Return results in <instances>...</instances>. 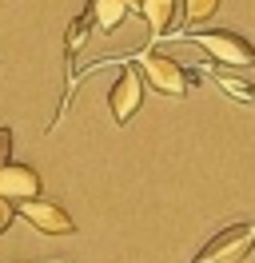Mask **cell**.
<instances>
[{"instance_id":"6da1fadb","label":"cell","mask_w":255,"mask_h":263,"mask_svg":"<svg viewBox=\"0 0 255 263\" xmlns=\"http://www.w3.org/2000/svg\"><path fill=\"white\" fill-rule=\"evenodd\" d=\"M184 40L199 48L223 68H255V44L231 28H207V32H184Z\"/></svg>"},{"instance_id":"7a4b0ae2","label":"cell","mask_w":255,"mask_h":263,"mask_svg":"<svg viewBox=\"0 0 255 263\" xmlns=\"http://www.w3.org/2000/svg\"><path fill=\"white\" fill-rule=\"evenodd\" d=\"M140 68H143V80L152 84L159 96L184 100L199 84V72H191L188 64H175L172 56H159V52H140Z\"/></svg>"},{"instance_id":"3957f363","label":"cell","mask_w":255,"mask_h":263,"mask_svg":"<svg viewBox=\"0 0 255 263\" xmlns=\"http://www.w3.org/2000/svg\"><path fill=\"white\" fill-rule=\"evenodd\" d=\"M255 247V223H227L223 231H215L191 263H243Z\"/></svg>"},{"instance_id":"277c9868","label":"cell","mask_w":255,"mask_h":263,"mask_svg":"<svg viewBox=\"0 0 255 263\" xmlns=\"http://www.w3.org/2000/svg\"><path fill=\"white\" fill-rule=\"evenodd\" d=\"M96 28V12H92V4L80 12L72 24H68V32H64V68H68V88H64V100H60V108H56V116H52V124H48V132L60 124L64 116H68V104H72V92H76V52L88 44V36H92Z\"/></svg>"},{"instance_id":"5b68a950","label":"cell","mask_w":255,"mask_h":263,"mask_svg":"<svg viewBox=\"0 0 255 263\" xmlns=\"http://www.w3.org/2000/svg\"><path fill=\"white\" fill-rule=\"evenodd\" d=\"M16 215H20L24 223H32L40 235H72V231H76L72 215L64 212L56 199H44V196L20 199V203H16Z\"/></svg>"},{"instance_id":"8992f818","label":"cell","mask_w":255,"mask_h":263,"mask_svg":"<svg viewBox=\"0 0 255 263\" xmlns=\"http://www.w3.org/2000/svg\"><path fill=\"white\" fill-rule=\"evenodd\" d=\"M140 104H143V72L136 64H124V72H120V80L112 84V92H108V108H112V120L124 128L132 116L140 112Z\"/></svg>"},{"instance_id":"52a82bcc","label":"cell","mask_w":255,"mask_h":263,"mask_svg":"<svg viewBox=\"0 0 255 263\" xmlns=\"http://www.w3.org/2000/svg\"><path fill=\"white\" fill-rule=\"evenodd\" d=\"M0 196H8L12 203L40 196V172L28 164H4L0 167Z\"/></svg>"},{"instance_id":"ba28073f","label":"cell","mask_w":255,"mask_h":263,"mask_svg":"<svg viewBox=\"0 0 255 263\" xmlns=\"http://www.w3.org/2000/svg\"><path fill=\"white\" fill-rule=\"evenodd\" d=\"M136 12L143 16L152 40H163V36L172 32V24H175V0H140Z\"/></svg>"},{"instance_id":"9c48e42d","label":"cell","mask_w":255,"mask_h":263,"mask_svg":"<svg viewBox=\"0 0 255 263\" xmlns=\"http://www.w3.org/2000/svg\"><path fill=\"white\" fill-rule=\"evenodd\" d=\"M215 84H220L227 96H235L239 104H255V84H247L243 76H231V72H211Z\"/></svg>"},{"instance_id":"30bf717a","label":"cell","mask_w":255,"mask_h":263,"mask_svg":"<svg viewBox=\"0 0 255 263\" xmlns=\"http://www.w3.org/2000/svg\"><path fill=\"white\" fill-rule=\"evenodd\" d=\"M220 0H184V32H191V24H204L215 16Z\"/></svg>"},{"instance_id":"8fae6325","label":"cell","mask_w":255,"mask_h":263,"mask_svg":"<svg viewBox=\"0 0 255 263\" xmlns=\"http://www.w3.org/2000/svg\"><path fill=\"white\" fill-rule=\"evenodd\" d=\"M4 164H12V128L0 124V167Z\"/></svg>"},{"instance_id":"7c38bea8","label":"cell","mask_w":255,"mask_h":263,"mask_svg":"<svg viewBox=\"0 0 255 263\" xmlns=\"http://www.w3.org/2000/svg\"><path fill=\"white\" fill-rule=\"evenodd\" d=\"M12 215H16V203L8 196H0V235L8 231V223H12Z\"/></svg>"}]
</instances>
